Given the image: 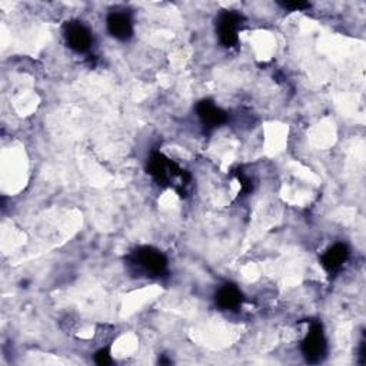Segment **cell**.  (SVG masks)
Masks as SVG:
<instances>
[{"mask_svg": "<svg viewBox=\"0 0 366 366\" xmlns=\"http://www.w3.org/2000/svg\"><path fill=\"white\" fill-rule=\"evenodd\" d=\"M108 32L117 41H129L133 36V23L127 14L112 12L106 21Z\"/></svg>", "mask_w": 366, "mask_h": 366, "instance_id": "6", "label": "cell"}, {"mask_svg": "<svg viewBox=\"0 0 366 366\" xmlns=\"http://www.w3.org/2000/svg\"><path fill=\"white\" fill-rule=\"evenodd\" d=\"M216 303L225 310H236L242 305V293L234 285H225L216 295Z\"/></svg>", "mask_w": 366, "mask_h": 366, "instance_id": "9", "label": "cell"}, {"mask_svg": "<svg viewBox=\"0 0 366 366\" xmlns=\"http://www.w3.org/2000/svg\"><path fill=\"white\" fill-rule=\"evenodd\" d=\"M198 116L206 127H218L226 122V113L212 100H202L197 106Z\"/></svg>", "mask_w": 366, "mask_h": 366, "instance_id": "7", "label": "cell"}, {"mask_svg": "<svg viewBox=\"0 0 366 366\" xmlns=\"http://www.w3.org/2000/svg\"><path fill=\"white\" fill-rule=\"evenodd\" d=\"M63 33H65L66 43L69 45V48L72 51H75L78 53H83L90 49L93 36H92L90 29L88 26H85L82 22H79V21L68 22L63 26Z\"/></svg>", "mask_w": 366, "mask_h": 366, "instance_id": "3", "label": "cell"}, {"mask_svg": "<svg viewBox=\"0 0 366 366\" xmlns=\"http://www.w3.org/2000/svg\"><path fill=\"white\" fill-rule=\"evenodd\" d=\"M302 352L309 362H319L326 353V339L322 325L313 323L302 342Z\"/></svg>", "mask_w": 366, "mask_h": 366, "instance_id": "4", "label": "cell"}, {"mask_svg": "<svg viewBox=\"0 0 366 366\" xmlns=\"http://www.w3.org/2000/svg\"><path fill=\"white\" fill-rule=\"evenodd\" d=\"M147 172L149 174L159 183V185H169L170 182L179 180V183L183 187H187L189 183V174L182 170L174 162L167 159L164 155L156 152L152 153L150 159L147 160Z\"/></svg>", "mask_w": 366, "mask_h": 366, "instance_id": "1", "label": "cell"}, {"mask_svg": "<svg viewBox=\"0 0 366 366\" xmlns=\"http://www.w3.org/2000/svg\"><path fill=\"white\" fill-rule=\"evenodd\" d=\"M279 5H281L283 9L292 11V12H299V11H305V9H309V8H310V4L302 2V0H299V2H279Z\"/></svg>", "mask_w": 366, "mask_h": 366, "instance_id": "10", "label": "cell"}, {"mask_svg": "<svg viewBox=\"0 0 366 366\" xmlns=\"http://www.w3.org/2000/svg\"><path fill=\"white\" fill-rule=\"evenodd\" d=\"M347 258H349L347 246L343 244H336L323 253L322 266L326 272L335 273L343 266V263L347 261Z\"/></svg>", "mask_w": 366, "mask_h": 366, "instance_id": "8", "label": "cell"}, {"mask_svg": "<svg viewBox=\"0 0 366 366\" xmlns=\"http://www.w3.org/2000/svg\"><path fill=\"white\" fill-rule=\"evenodd\" d=\"M132 263L143 271L147 276H160L167 266V261L162 252L150 246L136 249L132 256Z\"/></svg>", "mask_w": 366, "mask_h": 366, "instance_id": "2", "label": "cell"}, {"mask_svg": "<svg viewBox=\"0 0 366 366\" xmlns=\"http://www.w3.org/2000/svg\"><path fill=\"white\" fill-rule=\"evenodd\" d=\"M95 360H96V363H99V365H109V363L112 362L109 349H100V350L95 355Z\"/></svg>", "mask_w": 366, "mask_h": 366, "instance_id": "11", "label": "cell"}, {"mask_svg": "<svg viewBox=\"0 0 366 366\" xmlns=\"http://www.w3.org/2000/svg\"><path fill=\"white\" fill-rule=\"evenodd\" d=\"M244 18L236 12H224L216 23V32L224 46L231 48L238 42V31Z\"/></svg>", "mask_w": 366, "mask_h": 366, "instance_id": "5", "label": "cell"}]
</instances>
